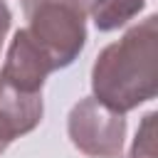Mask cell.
I'll use <instances>...</instances> for the list:
<instances>
[{
  "mask_svg": "<svg viewBox=\"0 0 158 158\" xmlns=\"http://www.w3.org/2000/svg\"><path fill=\"white\" fill-rule=\"evenodd\" d=\"M91 0H22L27 32L54 69L69 67L86 42V12Z\"/></svg>",
  "mask_w": 158,
  "mask_h": 158,
  "instance_id": "cell-2",
  "label": "cell"
},
{
  "mask_svg": "<svg viewBox=\"0 0 158 158\" xmlns=\"http://www.w3.org/2000/svg\"><path fill=\"white\" fill-rule=\"evenodd\" d=\"M143 7H146V0H91L89 15L96 30L111 32L128 25Z\"/></svg>",
  "mask_w": 158,
  "mask_h": 158,
  "instance_id": "cell-5",
  "label": "cell"
},
{
  "mask_svg": "<svg viewBox=\"0 0 158 158\" xmlns=\"http://www.w3.org/2000/svg\"><path fill=\"white\" fill-rule=\"evenodd\" d=\"M94 99L128 114L158 91V17L148 15L118 42L104 47L91 67Z\"/></svg>",
  "mask_w": 158,
  "mask_h": 158,
  "instance_id": "cell-1",
  "label": "cell"
},
{
  "mask_svg": "<svg viewBox=\"0 0 158 158\" xmlns=\"http://www.w3.org/2000/svg\"><path fill=\"white\" fill-rule=\"evenodd\" d=\"M156 118L158 114L151 111L143 116L138 131H136V138H133V146L128 151V158H158V151H156Z\"/></svg>",
  "mask_w": 158,
  "mask_h": 158,
  "instance_id": "cell-6",
  "label": "cell"
},
{
  "mask_svg": "<svg viewBox=\"0 0 158 158\" xmlns=\"http://www.w3.org/2000/svg\"><path fill=\"white\" fill-rule=\"evenodd\" d=\"M67 133L72 146L89 158H121L126 141V118L94 96H86L72 106Z\"/></svg>",
  "mask_w": 158,
  "mask_h": 158,
  "instance_id": "cell-3",
  "label": "cell"
},
{
  "mask_svg": "<svg viewBox=\"0 0 158 158\" xmlns=\"http://www.w3.org/2000/svg\"><path fill=\"white\" fill-rule=\"evenodd\" d=\"M10 20H12L10 7L5 5V0H0V47H2V40H5L7 30H10Z\"/></svg>",
  "mask_w": 158,
  "mask_h": 158,
  "instance_id": "cell-7",
  "label": "cell"
},
{
  "mask_svg": "<svg viewBox=\"0 0 158 158\" xmlns=\"http://www.w3.org/2000/svg\"><path fill=\"white\" fill-rule=\"evenodd\" d=\"M7 146H10V143H5V141H2V138H0V156H2V153H5V148H7Z\"/></svg>",
  "mask_w": 158,
  "mask_h": 158,
  "instance_id": "cell-8",
  "label": "cell"
},
{
  "mask_svg": "<svg viewBox=\"0 0 158 158\" xmlns=\"http://www.w3.org/2000/svg\"><path fill=\"white\" fill-rule=\"evenodd\" d=\"M42 114V91L27 89L0 74V138L5 143L37 128Z\"/></svg>",
  "mask_w": 158,
  "mask_h": 158,
  "instance_id": "cell-4",
  "label": "cell"
}]
</instances>
